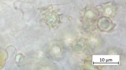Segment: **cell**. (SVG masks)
I'll use <instances>...</instances> for the list:
<instances>
[{
    "instance_id": "1",
    "label": "cell",
    "mask_w": 126,
    "mask_h": 70,
    "mask_svg": "<svg viewBox=\"0 0 126 70\" xmlns=\"http://www.w3.org/2000/svg\"><path fill=\"white\" fill-rule=\"evenodd\" d=\"M3 50H0V68L1 67L2 68V66H4L5 60L7 59V54L6 52L4 54L3 53L2 54V52Z\"/></svg>"
}]
</instances>
